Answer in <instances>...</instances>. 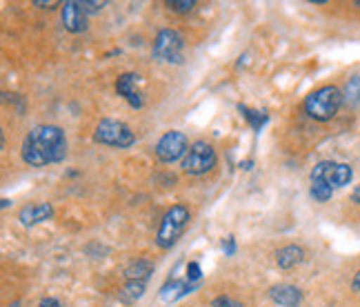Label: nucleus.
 Wrapping results in <instances>:
<instances>
[{
  "instance_id": "nucleus-19",
  "label": "nucleus",
  "mask_w": 360,
  "mask_h": 307,
  "mask_svg": "<svg viewBox=\"0 0 360 307\" xmlns=\"http://www.w3.org/2000/svg\"><path fill=\"white\" fill-rule=\"evenodd\" d=\"M167 7L174 13H189L193 7H196V0H169Z\"/></svg>"
},
{
  "instance_id": "nucleus-26",
  "label": "nucleus",
  "mask_w": 360,
  "mask_h": 307,
  "mask_svg": "<svg viewBox=\"0 0 360 307\" xmlns=\"http://www.w3.org/2000/svg\"><path fill=\"white\" fill-rule=\"evenodd\" d=\"M352 289H354V292H360V270H358V274L354 276V281H352Z\"/></svg>"
},
{
  "instance_id": "nucleus-2",
  "label": "nucleus",
  "mask_w": 360,
  "mask_h": 307,
  "mask_svg": "<svg viewBox=\"0 0 360 307\" xmlns=\"http://www.w3.org/2000/svg\"><path fill=\"white\" fill-rule=\"evenodd\" d=\"M342 92L336 87V85H325L321 89L311 92L307 99H304V111H307V116H311L314 120H331L338 109L342 105Z\"/></svg>"
},
{
  "instance_id": "nucleus-16",
  "label": "nucleus",
  "mask_w": 360,
  "mask_h": 307,
  "mask_svg": "<svg viewBox=\"0 0 360 307\" xmlns=\"http://www.w3.org/2000/svg\"><path fill=\"white\" fill-rule=\"evenodd\" d=\"M145 287H147V281H127L120 292V299L124 303H134L145 294Z\"/></svg>"
},
{
  "instance_id": "nucleus-20",
  "label": "nucleus",
  "mask_w": 360,
  "mask_h": 307,
  "mask_svg": "<svg viewBox=\"0 0 360 307\" xmlns=\"http://www.w3.org/2000/svg\"><path fill=\"white\" fill-rule=\"evenodd\" d=\"M200 276H202V270H200V265L196 261H191L187 265V283H198L200 281Z\"/></svg>"
},
{
  "instance_id": "nucleus-12",
  "label": "nucleus",
  "mask_w": 360,
  "mask_h": 307,
  "mask_svg": "<svg viewBox=\"0 0 360 307\" xmlns=\"http://www.w3.org/2000/svg\"><path fill=\"white\" fill-rule=\"evenodd\" d=\"M269 296L281 307H296L302 301V292L294 285H274L269 289Z\"/></svg>"
},
{
  "instance_id": "nucleus-15",
  "label": "nucleus",
  "mask_w": 360,
  "mask_h": 307,
  "mask_svg": "<svg viewBox=\"0 0 360 307\" xmlns=\"http://www.w3.org/2000/svg\"><path fill=\"white\" fill-rule=\"evenodd\" d=\"M331 194H334V187H331L327 180L323 178V174H318L316 170L311 172V196L318 201V203H327L331 199Z\"/></svg>"
},
{
  "instance_id": "nucleus-10",
  "label": "nucleus",
  "mask_w": 360,
  "mask_h": 307,
  "mask_svg": "<svg viewBox=\"0 0 360 307\" xmlns=\"http://www.w3.org/2000/svg\"><path fill=\"white\" fill-rule=\"evenodd\" d=\"M138 82H141V76L134 74V72H124L116 80V94L122 96V99L129 103V107H134V109H141L145 105L143 94L138 92V87H136Z\"/></svg>"
},
{
  "instance_id": "nucleus-22",
  "label": "nucleus",
  "mask_w": 360,
  "mask_h": 307,
  "mask_svg": "<svg viewBox=\"0 0 360 307\" xmlns=\"http://www.w3.org/2000/svg\"><path fill=\"white\" fill-rule=\"evenodd\" d=\"M214 307H245V305L236 299H231V296H218L214 301Z\"/></svg>"
},
{
  "instance_id": "nucleus-14",
  "label": "nucleus",
  "mask_w": 360,
  "mask_h": 307,
  "mask_svg": "<svg viewBox=\"0 0 360 307\" xmlns=\"http://www.w3.org/2000/svg\"><path fill=\"white\" fill-rule=\"evenodd\" d=\"M151 274H154V263L145 258L131 261L127 268H124V278H127V281H147Z\"/></svg>"
},
{
  "instance_id": "nucleus-3",
  "label": "nucleus",
  "mask_w": 360,
  "mask_h": 307,
  "mask_svg": "<svg viewBox=\"0 0 360 307\" xmlns=\"http://www.w3.org/2000/svg\"><path fill=\"white\" fill-rule=\"evenodd\" d=\"M189 218H191V212L187 205H174L172 209H167L160 220L158 234H156V245L162 249L174 247L180 236H183Z\"/></svg>"
},
{
  "instance_id": "nucleus-27",
  "label": "nucleus",
  "mask_w": 360,
  "mask_h": 307,
  "mask_svg": "<svg viewBox=\"0 0 360 307\" xmlns=\"http://www.w3.org/2000/svg\"><path fill=\"white\" fill-rule=\"evenodd\" d=\"M352 201H354L356 205H360V185L354 189V194H352Z\"/></svg>"
},
{
  "instance_id": "nucleus-21",
  "label": "nucleus",
  "mask_w": 360,
  "mask_h": 307,
  "mask_svg": "<svg viewBox=\"0 0 360 307\" xmlns=\"http://www.w3.org/2000/svg\"><path fill=\"white\" fill-rule=\"evenodd\" d=\"M80 5H82V9H85L87 16L89 13H98L105 7V3H98V0H80Z\"/></svg>"
},
{
  "instance_id": "nucleus-7",
  "label": "nucleus",
  "mask_w": 360,
  "mask_h": 307,
  "mask_svg": "<svg viewBox=\"0 0 360 307\" xmlns=\"http://www.w3.org/2000/svg\"><path fill=\"white\" fill-rule=\"evenodd\" d=\"M189 147L191 145L183 132H167L156 143V156L160 163H176L187 156Z\"/></svg>"
},
{
  "instance_id": "nucleus-18",
  "label": "nucleus",
  "mask_w": 360,
  "mask_h": 307,
  "mask_svg": "<svg viewBox=\"0 0 360 307\" xmlns=\"http://www.w3.org/2000/svg\"><path fill=\"white\" fill-rule=\"evenodd\" d=\"M342 99L347 101V103H358L360 101V76L349 78V82L345 85Z\"/></svg>"
},
{
  "instance_id": "nucleus-24",
  "label": "nucleus",
  "mask_w": 360,
  "mask_h": 307,
  "mask_svg": "<svg viewBox=\"0 0 360 307\" xmlns=\"http://www.w3.org/2000/svg\"><path fill=\"white\" fill-rule=\"evenodd\" d=\"M63 3H56V0H49V3H43V0H34V7H40V9H53Z\"/></svg>"
},
{
  "instance_id": "nucleus-5",
  "label": "nucleus",
  "mask_w": 360,
  "mask_h": 307,
  "mask_svg": "<svg viewBox=\"0 0 360 307\" xmlns=\"http://www.w3.org/2000/svg\"><path fill=\"white\" fill-rule=\"evenodd\" d=\"M216 161H218L216 149L207 141H196L189 147L187 156L183 158V172L191 174V176H202L214 170Z\"/></svg>"
},
{
  "instance_id": "nucleus-11",
  "label": "nucleus",
  "mask_w": 360,
  "mask_h": 307,
  "mask_svg": "<svg viewBox=\"0 0 360 307\" xmlns=\"http://www.w3.org/2000/svg\"><path fill=\"white\" fill-rule=\"evenodd\" d=\"M51 216H53L51 203H32V205H25L18 212V220L22 225H38V223H45Z\"/></svg>"
},
{
  "instance_id": "nucleus-13",
  "label": "nucleus",
  "mask_w": 360,
  "mask_h": 307,
  "mask_svg": "<svg viewBox=\"0 0 360 307\" xmlns=\"http://www.w3.org/2000/svg\"><path fill=\"white\" fill-rule=\"evenodd\" d=\"M304 261V249L300 245H285L276 252V263L283 270H292Z\"/></svg>"
},
{
  "instance_id": "nucleus-4",
  "label": "nucleus",
  "mask_w": 360,
  "mask_h": 307,
  "mask_svg": "<svg viewBox=\"0 0 360 307\" xmlns=\"http://www.w3.org/2000/svg\"><path fill=\"white\" fill-rule=\"evenodd\" d=\"M94 141L101 143V145L124 149V147H131L136 143V134L129 130V125H124L122 120L105 118L98 123V127H96Z\"/></svg>"
},
{
  "instance_id": "nucleus-23",
  "label": "nucleus",
  "mask_w": 360,
  "mask_h": 307,
  "mask_svg": "<svg viewBox=\"0 0 360 307\" xmlns=\"http://www.w3.org/2000/svg\"><path fill=\"white\" fill-rule=\"evenodd\" d=\"M223 249H225V254H227V256H233V252H236V241H233V236H229V239H225Z\"/></svg>"
},
{
  "instance_id": "nucleus-9",
  "label": "nucleus",
  "mask_w": 360,
  "mask_h": 307,
  "mask_svg": "<svg viewBox=\"0 0 360 307\" xmlns=\"http://www.w3.org/2000/svg\"><path fill=\"white\" fill-rule=\"evenodd\" d=\"M63 7V25L69 34L87 32V13L82 9L80 0H65Z\"/></svg>"
},
{
  "instance_id": "nucleus-6",
  "label": "nucleus",
  "mask_w": 360,
  "mask_h": 307,
  "mask_svg": "<svg viewBox=\"0 0 360 307\" xmlns=\"http://www.w3.org/2000/svg\"><path fill=\"white\" fill-rule=\"evenodd\" d=\"M183 49H185V38L176 30H160L154 38V58L162 63H183Z\"/></svg>"
},
{
  "instance_id": "nucleus-1",
  "label": "nucleus",
  "mask_w": 360,
  "mask_h": 307,
  "mask_svg": "<svg viewBox=\"0 0 360 307\" xmlns=\"http://www.w3.org/2000/svg\"><path fill=\"white\" fill-rule=\"evenodd\" d=\"M22 161L30 167H47L53 163H63L67 156V138L65 132L56 125H38L25 136Z\"/></svg>"
},
{
  "instance_id": "nucleus-25",
  "label": "nucleus",
  "mask_w": 360,
  "mask_h": 307,
  "mask_svg": "<svg viewBox=\"0 0 360 307\" xmlns=\"http://www.w3.org/2000/svg\"><path fill=\"white\" fill-rule=\"evenodd\" d=\"M38 307H63L56 299H43V301H40V305Z\"/></svg>"
},
{
  "instance_id": "nucleus-8",
  "label": "nucleus",
  "mask_w": 360,
  "mask_h": 307,
  "mask_svg": "<svg viewBox=\"0 0 360 307\" xmlns=\"http://www.w3.org/2000/svg\"><path fill=\"white\" fill-rule=\"evenodd\" d=\"M314 170L318 174H323V178L327 180V183L331 187H345L349 185V180L354 176L352 167L347 163H334V161H321Z\"/></svg>"
},
{
  "instance_id": "nucleus-17",
  "label": "nucleus",
  "mask_w": 360,
  "mask_h": 307,
  "mask_svg": "<svg viewBox=\"0 0 360 307\" xmlns=\"http://www.w3.org/2000/svg\"><path fill=\"white\" fill-rule=\"evenodd\" d=\"M238 111L245 116V120L252 125V127L256 130V132H260L262 130V125L267 123V114H260V111H256V109H249V107H245V105H238Z\"/></svg>"
}]
</instances>
